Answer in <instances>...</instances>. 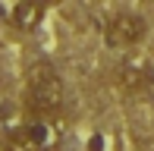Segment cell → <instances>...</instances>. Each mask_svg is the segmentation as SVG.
<instances>
[{
	"instance_id": "obj_1",
	"label": "cell",
	"mask_w": 154,
	"mask_h": 151,
	"mask_svg": "<svg viewBox=\"0 0 154 151\" xmlns=\"http://www.w3.org/2000/svg\"><path fill=\"white\" fill-rule=\"evenodd\" d=\"M22 107L35 113H54L60 116L63 110V79L47 60H38L25 69V91H22Z\"/></svg>"
},
{
	"instance_id": "obj_2",
	"label": "cell",
	"mask_w": 154,
	"mask_h": 151,
	"mask_svg": "<svg viewBox=\"0 0 154 151\" xmlns=\"http://www.w3.org/2000/svg\"><path fill=\"white\" fill-rule=\"evenodd\" d=\"M19 148H32V151H57L63 142V126L54 113H35L25 110L22 123L16 132Z\"/></svg>"
},
{
	"instance_id": "obj_3",
	"label": "cell",
	"mask_w": 154,
	"mask_h": 151,
	"mask_svg": "<svg viewBox=\"0 0 154 151\" xmlns=\"http://www.w3.org/2000/svg\"><path fill=\"white\" fill-rule=\"evenodd\" d=\"M145 38H148V19L138 16V13H113L104 22V41L113 51L138 47Z\"/></svg>"
},
{
	"instance_id": "obj_4",
	"label": "cell",
	"mask_w": 154,
	"mask_h": 151,
	"mask_svg": "<svg viewBox=\"0 0 154 151\" xmlns=\"http://www.w3.org/2000/svg\"><path fill=\"white\" fill-rule=\"evenodd\" d=\"M113 85L123 94H145L154 88V63L145 57H126L113 69Z\"/></svg>"
},
{
	"instance_id": "obj_5",
	"label": "cell",
	"mask_w": 154,
	"mask_h": 151,
	"mask_svg": "<svg viewBox=\"0 0 154 151\" xmlns=\"http://www.w3.org/2000/svg\"><path fill=\"white\" fill-rule=\"evenodd\" d=\"M47 6L38 0H13L10 3V25L16 32H35Z\"/></svg>"
},
{
	"instance_id": "obj_6",
	"label": "cell",
	"mask_w": 154,
	"mask_h": 151,
	"mask_svg": "<svg viewBox=\"0 0 154 151\" xmlns=\"http://www.w3.org/2000/svg\"><path fill=\"white\" fill-rule=\"evenodd\" d=\"M0 151H19V145H16L6 132H0Z\"/></svg>"
},
{
	"instance_id": "obj_7",
	"label": "cell",
	"mask_w": 154,
	"mask_h": 151,
	"mask_svg": "<svg viewBox=\"0 0 154 151\" xmlns=\"http://www.w3.org/2000/svg\"><path fill=\"white\" fill-rule=\"evenodd\" d=\"M38 3H44V6H54V3H60V0H38Z\"/></svg>"
}]
</instances>
